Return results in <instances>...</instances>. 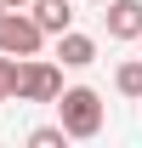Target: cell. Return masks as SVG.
<instances>
[{"mask_svg": "<svg viewBox=\"0 0 142 148\" xmlns=\"http://www.w3.org/2000/svg\"><path fill=\"white\" fill-rule=\"evenodd\" d=\"M6 12H12V6H6V0H0V17H6Z\"/></svg>", "mask_w": 142, "mask_h": 148, "instance_id": "8fae6325", "label": "cell"}, {"mask_svg": "<svg viewBox=\"0 0 142 148\" xmlns=\"http://www.w3.org/2000/svg\"><path fill=\"white\" fill-rule=\"evenodd\" d=\"M57 57H63V69H91L97 63V40L68 29V34H57Z\"/></svg>", "mask_w": 142, "mask_h": 148, "instance_id": "5b68a950", "label": "cell"}, {"mask_svg": "<svg viewBox=\"0 0 142 148\" xmlns=\"http://www.w3.org/2000/svg\"><path fill=\"white\" fill-rule=\"evenodd\" d=\"M46 46V29L34 23V12H6L0 17V51L6 57H40Z\"/></svg>", "mask_w": 142, "mask_h": 148, "instance_id": "3957f363", "label": "cell"}, {"mask_svg": "<svg viewBox=\"0 0 142 148\" xmlns=\"http://www.w3.org/2000/svg\"><path fill=\"white\" fill-rule=\"evenodd\" d=\"M29 143H34V148H63V143H68V131H63V120H57V125H34V131H29Z\"/></svg>", "mask_w": 142, "mask_h": 148, "instance_id": "ba28073f", "label": "cell"}, {"mask_svg": "<svg viewBox=\"0 0 142 148\" xmlns=\"http://www.w3.org/2000/svg\"><path fill=\"white\" fill-rule=\"evenodd\" d=\"M63 97V63L17 57V103H57Z\"/></svg>", "mask_w": 142, "mask_h": 148, "instance_id": "7a4b0ae2", "label": "cell"}, {"mask_svg": "<svg viewBox=\"0 0 142 148\" xmlns=\"http://www.w3.org/2000/svg\"><path fill=\"white\" fill-rule=\"evenodd\" d=\"M34 23L46 29V34H68L74 29V6L68 0H34Z\"/></svg>", "mask_w": 142, "mask_h": 148, "instance_id": "8992f818", "label": "cell"}, {"mask_svg": "<svg viewBox=\"0 0 142 148\" xmlns=\"http://www.w3.org/2000/svg\"><path fill=\"white\" fill-rule=\"evenodd\" d=\"M108 40H142V0H108Z\"/></svg>", "mask_w": 142, "mask_h": 148, "instance_id": "277c9868", "label": "cell"}, {"mask_svg": "<svg viewBox=\"0 0 142 148\" xmlns=\"http://www.w3.org/2000/svg\"><path fill=\"white\" fill-rule=\"evenodd\" d=\"M6 97H17V57L0 51V103H6Z\"/></svg>", "mask_w": 142, "mask_h": 148, "instance_id": "9c48e42d", "label": "cell"}, {"mask_svg": "<svg viewBox=\"0 0 142 148\" xmlns=\"http://www.w3.org/2000/svg\"><path fill=\"white\" fill-rule=\"evenodd\" d=\"M97 6H108V0H97Z\"/></svg>", "mask_w": 142, "mask_h": 148, "instance_id": "7c38bea8", "label": "cell"}, {"mask_svg": "<svg viewBox=\"0 0 142 148\" xmlns=\"http://www.w3.org/2000/svg\"><path fill=\"white\" fill-rule=\"evenodd\" d=\"M6 6H12V12H23V6H29V0H6Z\"/></svg>", "mask_w": 142, "mask_h": 148, "instance_id": "30bf717a", "label": "cell"}, {"mask_svg": "<svg viewBox=\"0 0 142 148\" xmlns=\"http://www.w3.org/2000/svg\"><path fill=\"white\" fill-rule=\"evenodd\" d=\"M114 86H119V97H142V57H131V63L114 69Z\"/></svg>", "mask_w": 142, "mask_h": 148, "instance_id": "52a82bcc", "label": "cell"}, {"mask_svg": "<svg viewBox=\"0 0 142 148\" xmlns=\"http://www.w3.org/2000/svg\"><path fill=\"white\" fill-rule=\"evenodd\" d=\"M57 120H63L68 137L91 143V137L102 131V97L91 91V86H63V97H57Z\"/></svg>", "mask_w": 142, "mask_h": 148, "instance_id": "6da1fadb", "label": "cell"}]
</instances>
